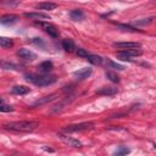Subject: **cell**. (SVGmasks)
Returning <instances> with one entry per match:
<instances>
[{"label":"cell","mask_w":156,"mask_h":156,"mask_svg":"<svg viewBox=\"0 0 156 156\" xmlns=\"http://www.w3.org/2000/svg\"><path fill=\"white\" fill-rule=\"evenodd\" d=\"M58 138H60L63 143L68 144V146H72V147H82V143H80L79 140L74 139V138H71V136L65 135V134H58Z\"/></svg>","instance_id":"obj_8"},{"label":"cell","mask_w":156,"mask_h":156,"mask_svg":"<svg viewBox=\"0 0 156 156\" xmlns=\"http://www.w3.org/2000/svg\"><path fill=\"white\" fill-rule=\"evenodd\" d=\"M117 88H113V87H102V88H100L98 91H96V94L98 95H104V96H112V95H115V94H117Z\"/></svg>","instance_id":"obj_12"},{"label":"cell","mask_w":156,"mask_h":156,"mask_svg":"<svg viewBox=\"0 0 156 156\" xmlns=\"http://www.w3.org/2000/svg\"><path fill=\"white\" fill-rule=\"evenodd\" d=\"M61 44H62V49H65V51H67V52H72V51L76 49L74 41H73L72 39H69V38L63 39Z\"/></svg>","instance_id":"obj_17"},{"label":"cell","mask_w":156,"mask_h":156,"mask_svg":"<svg viewBox=\"0 0 156 156\" xmlns=\"http://www.w3.org/2000/svg\"><path fill=\"white\" fill-rule=\"evenodd\" d=\"M29 91H30V89L28 87H24V85H15L11 89V93L15 94V95H26Z\"/></svg>","instance_id":"obj_16"},{"label":"cell","mask_w":156,"mask_h":156,"mask_svg":"<svg viewBox=\"0 0 156 156\" xmlns=\"http://www.w3.org/2000/svg\"><path fill=\"white\" fill-rule=\"evenodd\" d=\"M85 60H88L90 63L93 65H101L102 63V57L99 55H93V54H88V56L85 57Z\"/></svg>","instance_id":"obj_19"},{"label":"cell","mask_w":156,"mask_h":156,"mask_svg":"<svg viewBox=\"0 0 156 156\" xmlns=\"http://www.w3.org/2000/svg\"><path fill=\"white\" fill-rule=\"evenodd\" d=\"M0 111H1V112H11V111H13V107H12V106H10V105H6V104L4 102V99H1Z\"/></svg>","instance_id":"obj_24"},{"label":"cell","mask_w":156,"mask_h":156,"mask_svg":"<svg viewBox=\"0 0 156 156\" xmlns=\"http://www.w3.org/2000/svg\"><path fill=\"white\" fill-rule=\"evenodd\" d=\"M57 98V94H50V95H48V96H44V98H40V99H38L32 106L34 107V106H40V105H44V104H48V102H50V101H52V100H55Z\"/></svg>","instance_id":"obj_14"},{"label":"cell","mask_w":156,"mask_h":156,"mask_svg":"<svg viewBox=\"0 0 156 156\" xmlns=\"http://www.w3.org/2000/svg\"><path fill=\"white\" fill-rule=\"evenodd\" d=\"M91 73H93V69H91L90 67H83V68L76 71V72L73 73V76H74V78L78 79V80H84V79L89 78V77L91 76Z\"/></svg>","instance_id":"obj_6"},{"label":"cell","mask_w":156,"mask_h":156,"mask_svg":"<svg viewBox=\"0 0 156 156\" xmlns=\"http://www.w3.org/2000/svg\"><path fill=\"white\" fill-rule=\"evenodd\" d=\"M106 77H107L111 82H113V83H118V82H119V77H118L116 73H113V72H106Z\"/></svg>","instance_id":"obj_23"},{"label":"cell","mask_w":156,"mask_h":156,"mask_svg":"<svg viewBox=\"0 0 156 156\" xmlns=\"http://www.w3.org/2000/svg\"><path fill=\"white\" fill-rule=\"evenodd\" d=\"M30 43H32V44H35V45H41V46L45 45L44 41H43L40 38H33V39H30Z\"/></svg>","instance_id":"obj_28"},{"label":"cell","mask_w":156,"mask_h":156,"mask_svg":"<svg viewBox=\"0 0 156 156\" xmlns=\"http://www.w3.org/2000/svg\"><path fill=\"white\" fill-rule=\"evenodd\" d=\"M18 21V17L16 16V15H4L2 17H1V24H4V26H7V24H13V23H16Z\"/></svg>","instance_id":"obj_15"},{"label":"cell","mask_w":156,"mask_h":156,"mask_svg":"<svg viewBox=\"0 0 156 156\" xmlns=\"http://www.w3.org/2000/svg\"><path fill=\"white\" fill-rule=\"evenodd\" d=\"M24 17L27 18H30V20H39V21H46V20H50V17L43 12H26L24 13Z\"/></svg>","instance_id":"obj_11"},{"label":"cell","mask_w":156,"mask_h":156,"mask_svg":"<svg viewBox=\"0 0 156 156\" xmlns=\"http://www.w3.org/2000/svg\"><path fill=\"white\" fill-rule=\"evenodd\" d=\"M88 54H89V52H88V51H85L84 49H80V48H79V49L77 50V55H78V56H80V57H84V58H85V57L88 56Z\"/></svg>","instance_id":"obj_29"},{"label":"cell","mask_w":156,"mask_h":156,"mask_svg":"<svg viewBox=\"0 0 156 156\" xmlns=\"http://www.w3.org/2000/svg\"><path fill=\"white\" fill-rule=\"evenodd\" d=\"M35 24H37V26H40V27H43V28H44V30H45V33H46V34H49L51 38H57V37H58V30L56 29V27H55L54 24L45 23L44 21H37V22H35Z\"/></svg>","instance_id":"obj_5"},{"label":"cell","mask_w":156,"mask_h":156,"mask_svg":"<svg viewBox=\"0 0 156 156\" xmlns=\"http://www.w3.org/2000/svg\"><path fill=\"white\" fill-rule=\"evenodd\" d=\"M106 66L112 67V68H116V69H119V71H122V69L124 68L122 65H118V63H116V62H113V61H111V60H107V61H106Z\"/></svg>","instance_id":"obj_25"},{"label":"cell","mask_w":156,"mask_h":156,"mask_svg":"<svg viewBox=\"0 0 156 156\" xmlns=\"http://www.w3.org/2000/svg\"><path fill=\"white\" fill-rule=\"evenodd\" d=\"M154 21V17H150V18H143V20H138L135 22L132 23V26H145V24H149Z\"/></svg>","instance_id":"obj_22"},{"label":"cell","mask_w":156,"mask_h":156,"mask_svg":"<svg viewBox=\"0 0 156 156\" xmlns=\"http://www.w3.org/2000/svg\"><path fill=\"white\" fill-rule=\"evenodd\" d=\"M69 17H71V20H73L76 22L82 21V20H84V12L82 10H72L69 12Z\"/></svg>","instance_id":"obj_18"},{"label":"cell","mask_w":156,"mask_h":156,"mask_svg":"<svg viewBox=\"0 0 156 156\" xmlns=\"http://www.w3.org/2000/svg\"><path fill=\"white\" fill-rule=\"evenodd\" d=\"M94 128V123L93 122H82V123H77V124H69L66 126L62 130L65 133H76V132H83V130H89Z\"/></svg>","instance_id":"obj_3"},{"label":"cell","mask_w":156,"mask_h":156,"mask_svg":"<svg viewBox=\"0 0 156 156\" xmlns=\"http://www.w3.org/2000/svg\"><path fill=\"white\" fill-rule=\"evenodd\" d=\"M129 149L128 147H124V146H121L119 149H117L116 151H115V155H117V156H119V155H127V154H129Z\"/></svg>","instance_id":"obj_26"},{"label":"cell","mask_w":156,"mask_h":156,"mask_svg":"<svg viewBox=\"0 0 156 156\" xmlns=\"http://www.w3.org/2000/svg\"><path fill=\"white\" fill-rule=\"evenodd\" d=\"M118 28H122V29H124V30H129V32H140L138 28H135V27H133L132 24H123V23H115Z\"/></svg>","instance_id":"obj_21"},{"label":"cell","mask_w":156,"mask_h":156,"mask_svg":"<svg viewBox=\"0 0 156 156\" xmlns=\"http://www.w3.org/2000/svg\"><path fill=\"white\" fill-rule=\"evenodd\" d=\"M2 127L6 130L28 133V132L34 130L38 127V123L37 122H33V121H18V122H9V123H5Z\"/></svg>","instance_id":"obj_1"},{"label":"cell","mask_w":156,"mask_h":156,"mask_svg":"<svg viewBox=\"0 0 156 156\" xmlns=\"http://www.w3.org/2000/svg\"><path fill=\"white\" fill-rule=\"evenodd\" d=\"M16 54H17V56H20V57L23 58V60H34V58L37 57V55H35L33 51H30V50H28V49H24V48L18 49Z\"/></svg>","instance_id":"obj_9"},{"label":"cell","mask_w":156,"mask_h":156,"mask_svg":"<svg viewBox=\"0 0 156 156\" xmlns=\"http://www.w3.org/2000/svg\"><path fill=\"white\" fill-rule=\"evenodd\" d=\"M24 77H26V80L30 82L32 84H34L37 87H46V85H51L56 82L55 76H49L46 73H43V74L27 73Z\"/></svg>","instance_id":"obj_2"},{"label":"cell","mask_w":156,"mask_h":156,"mask_svg":"<svg viewBox=\"0 0 156 156\" xmlns=\"http://www.w3.org/2000/svg\"><path fill=\"white\" fill-rule=\"evenodd\" d=\"M143 52L140 49H122L121 51H117L116 56L119 60L123 61H128L130 60V57H135V56H140Z\"/></svg>","instance_id":"obj_4"},{"label":"cell","mask_w":156,"mask_h":156,"mask_svg":"<svg viewBox=\"0 0 156 156\" xmlns=\"http://www.w3.org/2000/svg\"><path fill=\"white\" fill-rule=\"evenodd\" d=\"M12 45H13V41L10 38H5V37H1L0 38V46L2 49H7V48H10Z\"/></svg>","instance_id":"obj_20"},{"label":"cell","mask_w":156,"mask_h":156,"mask_svg":"<svg viewBox=\"0 0 156 156\" xmlns=\"http://www.w3.org/2000/svg\"><path fill=\"white\" fill-rule=\"evenodd\" d=\"M20 2H21L20 0H9V1L4 0V1H1L2 5H7V6H10V7H15V6H17Z\"/></svg>","instance_id":"obj_27"},{"label":"cell","mask_w":156,"mask_h":156,"mask_svg":"<svg viewBox=\"0 0 156 156\" xmlns=\"http://www.w3.org/2000/svg\"><path fill=\"white\" fill-rule=\"evenodd\" d=\"M52 68H54V65H52V62L49 61V60L43 61V62H40V63L38 65V71L41 72V73H49Z\"/></svg>","instance_id":"obj_13"},{"label":"cell","mask_w":156,"mask_h":156,"mask_svg":"<svg viewBox=\"0 0 156 156\" xmlns=\"http://www.w3.org/2000/svg\"><path fill=\"white\" fill-rule=\"evenodd\" d=\"M113 46L118 49H140L141 45L135 41H116L113 43Z\"/></svg>","instance_id":"obj_7"},{"label":"cell","mask_w":156,"mask_h":156,"mask_svg":"<svg viewBox=\"0 0 156 156\" xmlns=\"http://www.w3.org/2000/svg\"><path fill=\"white\" fill-rule=\"evenodd\" d=\"M57 7V4L51 2V1H44V2H39L35 5L37 10H41V11H51L55 10Z\"/></svg>","instance_id":"obj_10"}]
</instances>
